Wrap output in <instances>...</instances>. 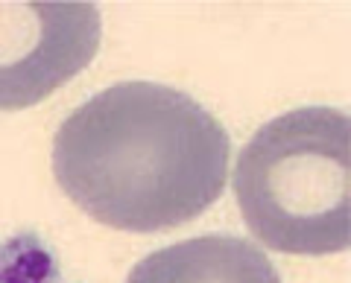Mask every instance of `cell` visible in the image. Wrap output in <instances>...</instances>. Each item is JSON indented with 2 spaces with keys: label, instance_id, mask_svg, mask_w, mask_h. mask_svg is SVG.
<instances>
[{
  "label": "cell",
  "instance_id": "3",
  "mask_svg": "<svg viewBox=\"0 0 351 283\" xmlns=\"http://www.w3.org/2000/svg\"><path fill=\"white\" fill-rule=\"evenodd\" d=\"M100 38L94 3H0V111L44 103L94 62Z\"/></svg>",
  "mask_w": 351,
  "mask_h": 283
},
{
  "label": "cell",
  "instance_id": "1",
  "mask_svg": "<svg viewBox=\"0 0 351 283\" xmlns=\"http://www.w3.org/2000/svg\"><path fill=\"white\" fill-rule=\"evenodd\" d=\"M232 140L184 91L117 82L94 94L53 140L62 193L114 231L152 234L188 225L223 196Z\"/></svg>",
  "mask_w": 351,
  "mask_h": 283
},
{
  "label": "cell",
  "instance_id": "2",
  "mask_svg": "<svg viewBox=\"0 0 351 283\" xmlns=\"http://www.w3.org/2000/svg\"><path fill=\"white\" fill-rule=\"evenodd\" d=\"M232 190L261 245L281 254H339L351 243V123L304 105L263 123L243 146Z\"/></svg>",
  "mask_w": 351,
  "mask_h": 283
},
{
  "label": "cell",
  "instance_id": "4",
  "mask_svg": "<svg viewBox=\"0 0 351 283\" xmlns=\"http://www.w3.org/2000/svg\"><path fill=\"white\" fill-rule=\"evenodd\" d=\"M126 283H281L263 248L232 234H205L147 254Z\"/></svg>",
  "mask_w": 351,
  "mask_h": 283
}]
</instances>
